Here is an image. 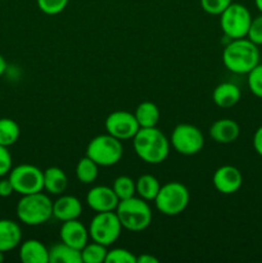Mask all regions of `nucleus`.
I'll return each mask as SVG.
<instances>
[{"instance_id": "obj_32", "label": "nucleus", "mask_w": 262, "mask_h": 263, "mask_svg": "<svg viewBox=\"0 0 262 263\" xmlns=\"http://www.w3.org/2000/svg\"><path fill=\"white\" fill-rule=\"evenodd\" d=\"M247 39H249L256 45H262V13L256 18H252Z\"/></svg>"}, {"instance_id": "obj_18", "label": "nucleus", "mask_w": 262, "mask_h": 263, "mask_svg": "<svg viewBox=\"0 0 262 263\" xmlns=\"http://www.w3.org/2000/svg\"><path fill=\"white\" fill-rule=\"evenodd\" d=\"M20 259L23 263H49V249L36 239L20 244Z\"/></svg>"}, {"instance_id": "obj_6", "label": "nucleus", "mask_w": 262, "mask_h": 263, "mask_svg": "<svg viewBox=\"0 0 262 263\" xmlns=\"http://www.w3.org/2000/svg\"><path fill=\"white\" fill-rule=\"evenodd\" d=\"M86 156L99 167L115 166L123 156L122 143L109 134L98 135L87 144Z\"/></svg>"}, {"instance_id": "obj_29", "label": "nucleus", "mask_w": 262, "mask_h": 263, "mask_svg": "<svg viewBox=\"0 0 262 263\" xmlns=\"http://www.w3.org/2000/svg\"><path fill=\"white\" fill-rule=\"evenodd\" d=\"M105 263H136V256L125 248H115L108 251Z\"/></svg>"}, {"instance_id": "obj_1", "label": "nucleus", "mask_w": 262, "mask_h": 263, "mask_svg": "<svg viewBox=\"0 0 262 263\" xmlns=\"http://www.w3.org/2000/svg\"><path fill=\"white\" fill-rule=\"evenodd\" d=\"M136 156L148 164H159L170 154V140L157 127L140 128L133 139Z\"/></svg>"}, {"instance_id": "obj_11", "label": "nucleus", "mask_w": 262, "mask_h": 263, "mask_svg": "<svg viewBox=\"0 0 262 263\" xmlns=\"http://www.w3.org/2000/svg\"><path fill=\"white\" fill-rule=\"evenodd\" d=\"M104 127L107 134L115 136L118 140H130L136 135L140 126L135 115L127 110H116L105 118Z\"/></svg>"}, {"instance_id": "obj_20", "label": "nucleus", "mask_w": 262, "mask_h": 263, "mask_svg": "<svg viewBox=\"0 0 262 263\" xmlns=\"http://www.w3.org/2000/svg\"><path fill=\"white\" fill-rule=\"evenodd\" d=\"M68 187L66 172L59 167H49L44 171V190L53 195H62Z\"/></svg>"}, {"instance_id": "obj_21", "label": "nucleus", "mask_w": 262, "mask_h": 263, "mask_svg": "<svg viewBox=\"0 0 262 263\" xmlns=\"http://www.w3.org/2000/svg\"><path fill=\"white\" fill-rule=\"evenodd\" d=\"M49 263H82L81 251L63 241L54 244L49 249Z\"/></svg>"}, {"instance_id": "obj_26", "label": "nucleus", "mask_w": 262, "mask_h": 263, "mask_svg": "<svg viewBox=\"0 0 262 263\" xmlns=\"http://www.w3.org/2000/svg\"><path fill=\"white\" fill-rule=\"evenodd\" d=\"M108 247L102 246L97 241L87 243L84 248L81 249V258L82 263H105L107 258Z\"/></svg>"}, {"instance_id": "obj_15", "label": "nucleus", "mask_w": 262, "mask_h": 263, "mask_svg": "<svg viewBox=\"0 0 262 263\" xmlns=\"http://www.w3.org/2000/svg\"><path fill=\"white\" fill-rule=\"evenodd\" d=\"M240 135V127L230 118H221L215 121L210 127V136L218 144L234 143Z\"/></svg>"}, {"instance_id": "obj_17", "label": "nucleus", "mask_w": 262, "mask_h": 263, "mask_svg": "<svg viewBox=\"0 0 262 263\" xmlns=\"http://www.w3.org/2000/svg\"><path fill=\"white\" fill-rule=\"evenodd\" d=\"M22 241V230L13 220H0V252L7 253L17 248Z\"/></svg>"}, {"instance_id": "obj_33", "label": "nucleus", "mask_w": 262, "mask_h": 263, "mask_svg": "<svg viewBox=\"0 0 262 263\" xmlns=\"http://www.w3.org/2000/svg\"><path fill=\"white\" fill-rule=\"evenodd\" d=\"M13 161H12V154L8 151V146L0 145V177L7 176L10 172Z\"/></svg>"}, {"instance_id": "obj_27", "label": "nucleus", "mask_w": 262, "mask_h": 263, "mask_svg": "<svg viewBox=\"0 0 262 263\" xmlns=\"http://www.w3.org/2000/svg\"><path fill=\"white\" fill-rule=\"evenodd\" d=\"M113 190H115L116 195L118 199L123 200L127 198L134 197L136 194V184L131 177L128 176H118L113 182Z\"/></svg>"}, {"instance_id": "obj_10", "label": "nucleus", "mask_w": 262, "mask_h": 263, "mask_svg": "<svg viewBox=\"0 0 262 263\" xmlns=\"http://www.w3.org/2000/svg\"><path fill=\"white\" fill-rule=\"evenodd\" d=\"M172 148L182 156H194L203 149L204 138L197 126L190 123H180L174 128L170 139Z\"/></svg>"}, {"instance_id": "obj_37", "label": "nucleus", "mask_w": 262, "mask_h": 263, "mask_svg": "<svg viewBox=\"0 0 262 263\" xmlns=\"http://www.w3.org/2000/svg\"><path fill=\"white\" fill-rule=\"evenodd\" d=\"M8 68V64H7V61H5L4 57L0 54V77L3 76V74L5 73V71H7Z\"/></svg>"}, {"instance_id": "obj_35", "label": "nucleus", "mask_w": 262, "mask_h": 263, "mask_svg": "<svg viewBox=\"0 0 262 263\" xmlns=\"http://www.w3.org/2000/svg\"><path fill=\"white\" fill-rule=\"evenodd\" d=\"M253 148L258 156L262 157V126H259L253 135Z\"/></svg>"}, {"instance_id": "obj_16", "label": "nucleus", "mask_w": 262, "mask_h": 263, "mask_svg": "<svg viewBox=\"0 0 262 263\" xmlns=\"http://www.w3.org/2000/svg\"><path fill=\"white\" fill-rule=\"evenodd\" d=\"M81 213V202L73 195H61L55 202H53V216L62 222L77 220Z\"/></svg>"}, {"instance_id": "obj_36", "label": "nucleus", "mask_w": 262, "mask_h": 263, "mask_svg": "<svg viewBox=\"0 0 262 263\" xmlns=\"http://www.w3.org/2000/svg\"><path fill=\"white\" fill-rule=\"evenodd\" d=\"M136 263H158V259L148 253H143L141 256H136Z\"/></svg>"}, {"instance_id": "obj_4", "label": "nucleus", "mask_w": 262, "mask_h": 263, "mask_svg": "<svg viewBox=\"0 0 262 263\" xmlns=\"http://www.w3.org/2000/svg\"><path fill=\"white\" fill-rule=\"evenodd\" d=\"M18 220L28 226H39L53 217V202L43 192L22 195L17 208Z\"/></svg>"}, {"instance_id": "obj_39", "label": "nucleus", "mask_w": 262, "mask_h": 263, "mask_svg": "<svg viewBox=\"0 0 262 263\" xmlns=\"http://www.w3.org/2000/svg\"><path fill=\"white\" fill-rule=\"evenodd\" d=\"M4 261V253L3 252H0V263Z\"/></svg>"}, {"instance_id": "obj_3", "label": "nucleus", "mask_w": 262, "mask_h": 263, "mask_svg": "<svg viewBox=\"0 0 262 263\" xmlns=\"http://www.w3.org/2000/svg\"><path fill=\"white\" fill-rule=\"evenodd\" d=\"M116 213L120 218L122 228L133 233H140L148 229L153 218V213L148 202L135 195L120 200L116 208Z\"/></svg>"}, {"instance_id": "obj_2", "label": "nucleus", "mask_w": 262, "mask_h": 263, "mask_svg": "<svg viewBox=\"0 0 262 263\" xmlns=\"http://www.w3.org/2000/svg\"><path fill=\"white\" fill-rule=\"evenodd\" d=\"M222 62L233 73L248 74L259 63L258 45L247 37L231 40L223 48Z\"/></svg>"}, {"instance_id": "obj_23", "label": "nucleus", "mask_w": 262, "mask_h": 263, "mask_svg": "<svg viewBox=\"0 0 262 263\" xmlns=\"http://www.w3.org/2000/svg\"><path fill=\"white\" fill-rule=\"evenodd\" d=\"M136 184V194L140 197L141 199L146 200V202H152L156 199L157 194H158L159 189L162 185L159 184L158 179L154 177L153 175H141L138 180L135 181Z\"/></svg>"}, {"instance_id": "obj_13", "label": "nucleus", "mask_w": 262, "mask_h": 263, "mask_svg": "<svg viewBox=\"0 0 262 263\" xmlns=\"http://www.w3.org/2000/svg\"><path fill=\"white\" fill-rule=\"evenodd\" d=\"M86 203L95 212H110L116 211L120 199L116 195L113 187L99 185L90 189L86 194Z\"/></svg>"}, {"instance_id": "obj_28", "label": "nucleus", "mask_w": 262, "mask_h": 263, "mask_svg": "<svg viewBox=\"0 0 262 263\" xmlns=\"http://www.w3.org/2000/svg\"><path fill=\"white\" fill-rule=\"evenodd\" d=\"M38 7L44 14L57 15L63 12L68 5L69 0H36Z\"/></svg>"}, {"instance_id": "obj_34", "label": "nucleus", "mask_w": 262, "mask_h": 263, "mask_svg": "<svg viewBox=\"0 0 262 263\" xmlns=\"http://www.w3.org/2000/svg\"><path fill=\"white\" fill-rule=\"evenodd\" d=\"M14 193V187H13L12 182H10L9 177H0V198H8Z\"/></svg>"}, {"instance_id": "obj_31", "label": "nucleus", "mask_w": 262, "mask_h": 263, "mask_svg": "<svg viewBox=\"0 0 262 263\" xmlns=\"http://www.w3.org/2000/svg\"><path fill=\"white\" fill-rule=\"evenodd\" d=\"M199 2L200 7L207 14L220 15L233 3V0H199Z\"/></svg>"}, {"instance_id": "obj_30", "label": "nucleus", "mask_w": 262, "mask_h": 263, "mask_svg": "<svg viewBox=\"0 0 262 263\" xmlns=\"http://www.w3.org/2000/svg\"><path fill=\"white\" fill-rule=\"evenodd\" d=\"M248 87L254 97L262 99V64L258 63L248 73Z\"/></svg>"}, {"instance_id": "obj_5", "label": "nucleus", "mask_w": 262, "mask_h": 263, "mask_svg": "<svg viewBox=\"0 0 262 263\" xmlns=\"http://www.w3.org/2000/svg\"><path fill=\"white\" fill-rule=\"evenodd\" d=\"M189 190L181 182L171 181L162 185L154 203L158 212L164 216H177L186 210L189 204Z\"/></svg>"}, {"instance_id": "obj_14", "label": "nucleus", "mask_w": 262, "mask_h": 263, "mask_svg": "<svg viewBox=\"0 0 262 263\" xmlns=\"http://www.w3.org/2000/svg\"><path fill=\"white\" fill-rule=\"evenodd\" d=\"M61 240L73 248L81 251L87 243H89V229L85 228L82 222L79 220H69L64 221L61 226Z\"/></svg>"}, {"instance_id": "obj_19", "label": "nucleus", "mask_w": 262, "mask_h": 263, "mask_svg": "<svg viewBox=\"0 0 262 263\" xmlns=\"http://www.w3.org/2000/svg\"><path fill=\"white\" fill-rule=\"evenodd\" d=\"M240 97V89L233 82H221L212 92L213 103L222 109H229L238 104Z\"/></svg>"}, {"instance_id": "obj_25", "label": "nucleus", "mask_w": 262, "mask_h": 263, "mask_svg": "<svg viewBox=\"0 0 262 263\" xmlns=\"http://www.w3.org/2000/svg\"><path fill=\"white\" fill-rule=\"evenodd\" d=\"M21 135L20 125L12 118H0V145L12 146Z\"/></svg>"}, {"instance_id": "obj_22", "label": "nucleus", "mask_w": 262, "mask_h": 263, "mask_svg": "<svg viewBox=\"0 0 262 263\" xmlns=\"http://www.w3.org/2000/svg\"><path fill=\"white\" fill-rule=\"evenodd\" d=\"M135 118L138 121L140 128L157 127L161 118V112L158 107L152 102H143L136 107Z\"/></svg>"}, {"instance_id": "obj_9", "label": "nucleus", "mask_w": 262, "mask_h": 263, "mask_svg": "<svg viewBox=\"0 0 262 263\" xmlns=\"http://www.w3.org/2000/svg\"><path fill=\"white\" fill-rule=\"evenodd\" d=\"M14 193L20 195H28L44 190V171L33 164H20L13 167L8 174Z\"/></svg>"}, {"instance_id": "obj_24", "label": "nucleus", "mask_w": 262, "mask_h": 263, "mask_svg": "<svg viewBox=\"0 0 262 263\" xmlns=\"http://www.w3.org/2000/svg\"><path fill=\"white\" fill-rule=\"evenodd\" d=\"M99 175V166L87 156L82 157L76 166V177L85 185L92 184Z\"/></svg>"}, {"instance_id": "obj_12", "label": "nucleus", "mask_w": 262, "mask_h": 263, "mask_svg": "<svg viewBox=\"0 0 262 263\" xmlns=\"http://www.w3.org/2000/svg\"><path fill=\"white\" fill-rule=\"evenodd\" d=\"M212 181L213 186L218 193L230 195L240 189L241 184H243V176L236 167L226 164V166H221L216 170Z\"/></svg>"}, {"instance_id": "obj_7", "label": "nucleus", "mask_w": 262, "mask_h": 263, "mask_svg": "<svg viewBox=\"0 0 262 263\" xmlns=\"http://www.w3.org/2000/svg\"><path fill=\"white\" fill-rule=\"evenodd\" d=\"M251 22V12L239 3H231L220 14V27L230 40L247 37Z\"/></svg>"}, {"instance_id": "obj_38", "label": "nucleus", "mask_w": 262, "mask_h": 263, "mask_svg": "<svg viewBox=\"0 0 262 263\" xmlns=\"http://www.w3.org/2000/svg\"><path fill=\"white\" fill-rule=\"evenodd\" d=\"M254 4H256L257 9L262 13V0H254Z\"/></svg>"}, {"instance_id": "obj_8", "label": "nucleus", "mask_w": 262, "mask_h": 263, "mask_svg": "<svg viewBox=\"0 0 262 263\" xmlns=\"http://www.w3.org/2000/svg\"><path fill=\"white\" fill-rule=\"evenodd\" d=\"M122 229L116 211L98 212L90 222L89 235L92 241L109 247L117 241Z\"/></svg>"}]
</instances>
